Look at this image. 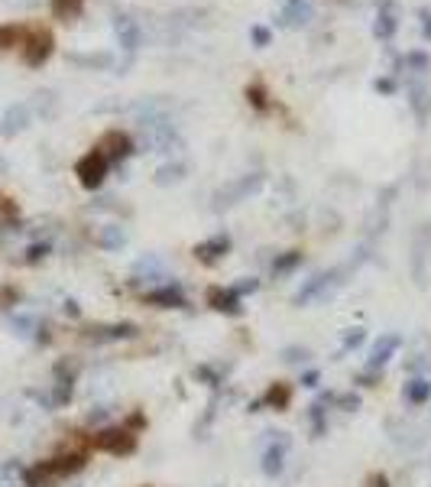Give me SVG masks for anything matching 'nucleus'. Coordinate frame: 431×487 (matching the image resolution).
<instances>
[{
  "instance_id": "nucleus-1",
  "label": "nucleus",
  "mask_w": 431,
  "mask_h": 487,
  "mask_svg": "<svg viewBox=\"0 0 431 487\" xmlns=\"http://www.w3.org/2000/svg\"><path fill=\"white\" fill-rule=\"evenodd\" d=\"M85 464L81 455H68V458H52V462H39L26 471V484L29 487H52L55 481H62L65 475H72Z\"/></svg>"
},
{
  "instance_id": "nucleus-2",
  "label": "nucleus",
  "mask_w": 431,
  "mask_h": 487,
  "mask_svg": "<svg viewBox=\"0 0 431 487\" xmlns=\"http://www.w3.org/2000/svg\"><path fill=\"white\" fill-rule=\"evenodd\" d=\"M107 156L94 147L91 153H85L81 160H78V166H75V173H78V179H81V186L85 188H98L101 182H104V175H107Z\"/></svg>"
},
{
  "instance_id": "nucleus-3",
  "label": "nucleus",
  "mask_w": 431,
  "mask_h": 487,
  "mask_svg": "<svg viewBox=\"0 0 431 487\" xmlns=\"http://www.w3.org/2000/svg\"><path fill=\"white\" fill-rule=\"evenodd\" d=\"M49 55H52V33H49V29H42V26H36V29L29 33V39H26L23 59H26V65L39 68V65L46 62Z\"/></svg>"
},
{
  "instance_id": "nucleus-4",
  "label": "nucleus",
  "mask_w": 431,
  "mask_h": 487,
  "mask_svg": "<svg viewBox=\"0 0 431 487\" xmlns=\"http://www.w3.org/2000/svg\"><path fill=\"white\" fill-rule=\"evenodd\" d=\"M98 449L111 451V455H130L136 449V438L127 429H107V432L98 436Z\"/></svg>"
},
{
  "instance_id": "nucleus-5",
  "label": "nucleus",
  "mask_w": 431,
  "mask_h": 487,
  "mask_svg": "<svg viewBox=\"0 0 431 487\" xmlns=\"http://www.w3.org/2000/svg\"><path fill=\"white\" fill-rule=\"evenodd\" d=\"M133 332H136L133 325H94V328H85V341H91V345H104V341L130 338Z\"/></svg>"
},
{
  "instance_id": "nucleus-6",
  "label": "nucleus",
  "mask_w": 431,
  "mask_h": 487,
  "mask_svg": "<svg viewBox=\"0 0 431 487\" xmlns=\"http://www.w3.org/2000/svg\"><path fill=\"white\" fill-rule=\"evenodd\" d=\"M98 150L107 156V162H111V160H123V156H130V137H127V134H120V130H111V134H104V137H101Z\"/></svg>"
},
{
  "instance_id": "nucleus-7",
  "label": "nucleus",
  "mask_w": 431,
  "mask_h": 487,
  "mask_svg": "<svg viewBox=\"0 0 431 487\" xmlns=\"http://www.w3.org/2000/svg\"><path fill=\"white\" fill-rule=\"evenodd\" d=\"M26 124H29V108H26V104H10L7 114H3L0 134H3V137H13V134H20Z\"/></svg>"
},
{
  "instance_id": "nucleus-8",
  "label": "nucleus",
  "mask_w": 431,
  "mask_h": 487,
  "mask_svg": "<svg viewBox=\"0 0 431 487\" xmlns=\"http://www.w3.org/2000/svg\"><path fill=\"white\" fill-rule=\"evenodd\" d=\"M114 29H117V39H120L123 49L133 52L136 46H140V26H136V20H130V16H117V23H114Z\"/></svg>"
},
{
  "instance_id": "nucleus-9",
  "label": "nucleus",
  "mask_w": 431,
  "mask_h": 487,
  "mask_svg": "<svg viewBox=\"0 0 431 487\" xmlns=\"http://www.w3.org/2000/svg\"><path fill=\"white\" fill-rule=\"evenodd\" d=\"M334 279V273H318V276H311L305 286L298 289V296H296V302L302 305V302H311V299H318V296H324L328 292V283Z\"/></svg>"
},
{
  "instance_id": "nucleus-10",
  "label": "nucleus",
  "mask_w": 431,
  "mask_h": 487,
  "mask_svg": "<svg viewBox=\"0 0 431 487\" xmlns=\"http://www.w3.org/2000/svg\"><path fill=\"white\" fill-rule=\"evenodd\" d=\"M259 182H263L259 175H253V179L246 175V179H240L237 186H231V192H221V195H218V199H221L218 205H234V201H240L244 195H250V192H257V188H259Z\"/></svg>"
},
{
  "instance_id": "nucleus-11",
  "label": "nucleus",
  "mask_w": 431,
  "mask_h": 487,
  "mask_svg": "<svg viewBox=\"0 0 431 487\" xmlns=\"http://www.w3.org/2000/svg\"><path fill=\"white\" fill-rule=\"evenodd\" d=\"M285 26H302L311 20V7L305 0H285V10H283Z\"/></svg>"
},
{
  "instance_id": "nucleus-12",
  "label": "nucleus",
  "mask_w": 431,
  "mask_h": 487,
  "mask_svg": "<svg viewBox=\"0 0 431 487\" xmlns=\"http://www.w3.org/2000/svg\"><path fill=\"white\" fill-rule=\"evenodd\" d=\"M399 348V338L395 335H386L376 341V348H373V358H369V367H382V364L393 358V351Z\"/></svg>"
},
{
  "instance_id": "nucleus-13",
  "label": "nucleus",
  "mask_w": 431,
  "mask_h": 487,
  "mask_svg": "<svg viewBox=\"0 0 431 487\" xmlns=\"http://www.w3.org/2000/svg\"><path fill=\"white\" fill-rule=\"evenodd\" d=\"M227 247H231V240L224 238V234H218V238L205 240V244H201V247H198L195 253H198V257H201L205 263H211V260H218V257H221V253H224Z\"/></svg>"
},
{
  "instance_id": "nucleus-14",
  "label": "nucleus",
  "mask_w": 431,
  "mask_h": 487,
  "mask_svg": "<svg viewBox=\"0 0 431 487\" xmlns=\"http://www.w3.org/2000/svg\"><path fill=\"white\" fill-rule=\"evenodd\" d=\"M211 302H214V309H221V312H240V296H237L234 289H214L211 292Z\"/></svg>"
},
{
  "instance_id": "nucleus-15",
  "label": "nucleus",
  "mask_w": 431,
  "mask_h": 487,
  "mask_svg": "<svg viewBox=\"0 0 431 487\" xmlns=\"http://www.w3.org/2000/svg\"><path fill=\"white\" fill-rule=\"evenodd\" d=\"M285 438H279V445H272L270 451H266V458H263V471L266 475H279L283 471V455H285Z\"/></svg>"
},
{
  "instance_id": "nucleus-16",
  "label": "nucleus",
  "mask_w": 431,
  "mask_h": 487,
  "mask_svg": "<svg viewBox=\"0 0 431 487\" xmlns=\"http://www.w3.org/2000/svg\"><path fill=\"white\" fill-rule=\"evenodd\" d=\"M81 10H85V0H52V13L59 20H75L81 16Z\"/></svg>"
},
{
  "instance_id": "nucleus-17",
  "label": "nucleus",
  "mask_w": 431,
  "mask_h": 487,
  "mask_svg": "<svg viewBox=\"0 0 431 487\" xmlns=\"http://www.w3.org/2000/svg\"><path fill=\"white\" fill-rule=\"evenodd\" d=\"M123 240H127V234H123L117 225H107V227H101V231H98V244H101L104 250L123 247Z\"/></svg>"
},
{
  "instance_id": "nucleus-18",
  "label": "nucleus",
  "mask_w": 431,
  "mask_h": 487,
  "mask_svg": "<svg viewBox=\"0 0 431 487\" xmlns=\"http://www.w3.org/2000/svg\"><path fill=\"white\" fill-rule=\"evenodd\" d=\"M146 302H156V305H162V309L185 305V299H182V292H179V289H159V292H149Z\"/></svg>"
},
{
  "instance_id": "nucleus-19",
  "label": "nucleus",
  "mask_w": 431,
  "mask_h": 487,
  "mask_svg": "<svg viewBox=\"0 0 431 487\" xmlns=\"http://www.w3.org/2000/svg\"><path fill=\"white\" fill-rule=\"evenodd\" d=\"M428 397H431V380H412V384H406L408 403H425Z\"/></svg>"
},
{
  "instance_id": "nucleus-20",
  "label": "nucleus",
  "mask_w": 431,
  "mask_h": 487,
  "mask_svg": "<svg viewBox=\"0 0 431 487\" xmlns=\"http://www.w3.org/2000/svg\"><path fill=\"white\" fill-rule=\"evenodd\" d=\"M20 36H23V29L16 23H3L0 26V49H10V46H16L20 42Z\"/></svg>"
},
{
  "instance_id": "nucleus-21",
  "label": "nucleus",
  "mask_w": 431,
  "mask_h": 487,
  "mask_svg": "<svg viewBox=\"0 0 431 487\" xmlns=\"http://www.w3.org/2000/svg\"><path fill=\"white\" fill-rule=\"evenodd\" d=\"M10 325L16 328V335L29 338V335H33V328H36V319H33V315H13Z\"/></svg>"
},
{
  "instance_id": "nucleus-22",
  "label": "nucleus",
  "mask_w": 431,
  "mask_h": 487,
  "mask_svg": "<svg viewBox=\"0 0 431 487\" xmlns=\"http://www.w3.org/2000/svg\"><path fill=\"white\" fill-rule=\"evenodd\" d=\"M395 33V20L389 16V13H382L380 20H376V36H382V39H389Z\"/></svg>"
},
{
  "instance_id": "nucleus-23",
  "label": "nucleus",
  "mask_w": 431,
  "mask_h": 487,
  "mask_svg": "<svg viewBox=\"0 0 431 487\" xmlns=\"http://www.w3.org/2000/svg\"><path fill=\"white\" fill-rule=\"evenodd\" d=\"M298 260H302V253H296V250H292V253H285L283 260H276V266H272V270H276V273H289V270H292Z\"/></svg>"
},
{
  "instance_id": "nucleus-24",
  "label": "nucleus",
  "mask_w": 431,
  "mask_h": 487,
  "mask_svg": "<svg viewBox=\"0 0 431 487\" xmlns=\"http://www.w3.org/2000/svg\"><path fill=\"white\" fill-rule=\"evenodd\" d=\"M179 179H182V166H166V169H159V186L179 182Z\"/></svg>"
},
{
  "instance_id": "nucleus-25",
  "label": "nucleus",
  "mask_w": 431,
  "mask_h": 487,
  "mask_svg": "<svg viewBox=\"0 0 431 487\" xmlns=\"http://www.w3.org/2000/svg\"><path fill=\"white\" fill-rule=\"evenodd\" d=\"M246 95H250V98H253V104H257L259 111H263V108H266V95H263V88H250V91H246Z\"/></svg>"
},
{
  "instance_id": "nucleus-26",
  "label": "nucleus",
  "mask_w": 431,
  "mask_h": 487,
  "mask_svg": "<svg viewBox=\"0 0 431 487\" xmlns=\"http://www.w3.org/2000/svg\"><path fill=\"white\" fill-rule=\"evenodd\" d=\"M266 400H270V403H279V406H285V400H289V393H285L283 387H279V390L272 387V390H270V397H266Z\"/></svg>"
},
{
  "instance_id": "nucleus-27",
  "label": "nucleus",
  "mask_w": 431,
  "mask_h": 487,
  "mask_svg": "<svg viewBox=\"0 0 431 487\" xmlns=\"http://www.w3.org/2000/svg\"><path fill=\"white\" fill-rule=\"evenodd\" d=\"M360 341H363V332H360V328H354V332L347 335V341H344V345H347V348H357Z\"/></svg>"
},
{
  "instance_id": "nucleus-28",
  "label": "nucleus",
  "mask_w": 431,
  "mask_h": 487,
  "mask_svg": "<svg viewBox=\"0 0 431 487\" xmlns=\"http://www.w3.org/2000/svg\"><path fill=\"white\" fill-rule=\"evenodd\" d=\"M253 39H257L259 46H266V42H270V33H266L263 26H253Z\"/></svg>"
},
{
  "instance_id": "nucleus-29",
  "label": "nucleus",
  "mask_w": 431,
  "mask_h": 487,
  "mask_svg": "<svg viewBox=\"0 0 431 487\" xmlns=\"http://www.w3.org/2000/svg\"><path fill=\"white\" fill-rule=\"evenodd\" d=\"M425 36H428V39H431V23H428V26H425Z\"/></svg>"
},
{
  "instance_id": "nucleus-30",
  "label": "nucleus",
  "mask_w": 431,
  "mask_h": 487,
  "mask_svg": "<svg viewBox=\"0 0 431 487\" xmlns=\"http://www.w3.org/2000/svg\"><path fill=\"white\" fill-rule=\"evenodd\" d=\"M380 487H386V481H380Z\"/></svg>"
}]
</instances>
